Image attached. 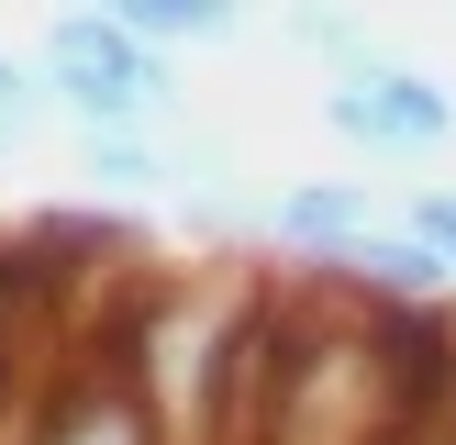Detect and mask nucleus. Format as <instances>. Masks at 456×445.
Masks as SVG:
<instances>
[{
	"mask_svg": "<svg viewBox=\"0 0 456 445\" xmlns=\"http://www.w3.org/2000/svg\"><path fill=\"white\" fill-rule=\"evenodd\" d=\"M323 134L368 167H412V156L456 145V89L435 67H401V56H356L323 78Z\"/></svg>",
	"mask_w": 456,
	"mask_h": 445,
	"instance_id": "2",
	"label": "nucleus"
},
{
	"mask_svg": "<svg viewBox=\"0 0 456 445\" xmlns=\"http://www.w3.org/2000/svg\"><path fill=\"white\" fill-rule=\"evenodd\" d=\"M22 445H167L156 412H145V390H134V368H123V334H111V356H78L22 412Z\"/></svg>",
	"mask_w": 456,
	"mask_h": 445,
	"instance_id": "3",
	"label": "nucleus"
},
{
	"mask_svg": "<svg viewBox=\"0 0 456 445\" xmlns=\"http://www.w3.org/2000/svg\"><path fill=\"white\" fill-rule=\"evenodd\" d=\"M256 234L267 245H289V256H323V267H346L356 245L379 234V200L356 190V178H312V190H279L256 212Z\"/></svg>",
	"mask_w": 456,
	"mask_h": 445,
	"instance_id": "4",
	"label": "nucleus"
},
{
	"mask_svg": "<svg viewBox=\"0 0 456 445\" xmlns=\"http://www.w3.org/2000/svg\"><path fill=\"white\" fill-rule=\"evenodd\" d=\"M34 78H45V101H56L67 123H78V145H89V134H156V123L178 111V78H167V56H145V44L123 34V12H111V0L45 12Z\"/></svg>",
	"mask_w": 456,
	"mask_h": 445,
	"instance_id": "1",
	"label": "nucleus"
},
{
	"mask_svg": "<svg viewBox=\"0 0 456 445\" xmlns=\"http://www.w3.org/2000/svg\"><path fill=\"white\" fill-rule=\"evenodd\" d=\"M111 12H123V34L145 56H223V44H245L234 0H111Z\"/></svg>",
	"mask_w": 456,
	"mask_h": 445,
	"instance_id": "5",
	"label": "nucleus"
},
{
	"mask_svg": "<svg viewBox=\"0 0 456 445\" xmlns=\"http://www.w3.org/2000/svg\"><path fill=\"white\" fill-rule=\"evenodd\" d=\"M45 111H56V101H45V78H34V56H0V145H22V134L45 123Z\"/></svg>",
	"mask_w": 456,
	"mask_h": 445,
	"instance_id": "7",
	"label": "nucleus"
},
{
	"mask_svg": "<svg viewBox=\"0 0 456 445\" xmlns=\"http://www.w3.org/2000/svg\"><path fill=\"white\" fill-rule=\"evenodd\" d=\"M401 234H412V245H435V256L456 267V190H445V178H423V190L401 200Z\"/></svg>",
	"mask_w": 456,
	"mask_h": 445,
	"instance_id": "8",
	"label": "nucleus"
},
{
	"mask_svg": "<svg viewBox=\"0 0 456 445\" xmlns=\"http://www.w3.org/2000/svg\"><path fill=\"white\" fill-rule=\"evenodd\" d=\"M78 178L101 200H156V190H190V156H167L156 134H89V145H78Z\"/></svg>",
	"mask_w": 456,
	"mask_h": 445,
	"instance_id": "6",
	"label": "nucleus"
}]
</instances>
